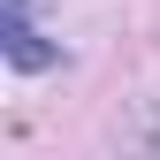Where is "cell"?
I'll return each instance as SVG.
<instances>
[{
	"label": "cell",
	"mask_w": 160,
	"mask_h": 160,
	"mask_svg": "<svg viewBox=\"0 0 160 160\" xmlns=\"http://www.w3.org/2000/svg\"><path fill=\"white\" fill-rule=\"evenodd\" d=\"M0 53H8L15 69H53L61 61V46H46L38 23H31V0H8V8H0Z\"/></svg>",
	"instance_id": "1"
}]
</instances>
